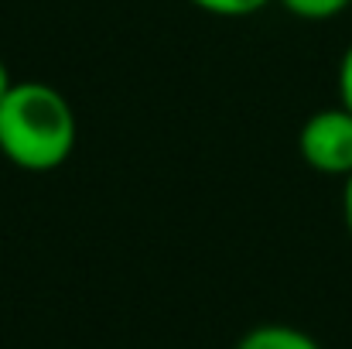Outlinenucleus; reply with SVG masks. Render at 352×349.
<instances>
[{"mask_svg":"<svg viewBox=\"0 0 352 349\" xmlns=\"http://www.w3.org/2000/svg\"><path fill=\"white\" fill-rule=\"evenodd\" d=\"M79 123L72 103L48 83H14L0 100V154L21 171H55L76 151Z\"/></svg>","mask_w":352,"mask_h":349,"instance_id":"f257e3e1","label":"nucleus"},{"mask_svg":"<svg viewBox=\"0 0 352 349\" xmlns=\"http://www.w3.org/2000/svg\"><path fill=\"white\" fill-rule=\"evenodd\" d=\"M298 151L322 175H352V110L339 103L311 114L298 130Z\"/></svg>","mask_w":352,"mask_h":349,"instance_id":"f03ea898","label":"nucleus"},{"mask_svg":"<svg viewBox=\"0 0 352 349\" xmlns=\"http://www.w3.org/2000/svg\"><path fill=\"white\" fill-rule=\"evenodd\" d=\"M236 349H322L308 332L294 326H256L250 329Z\"/></svg>","mask_w":352,"mask_h":349,"instance_id":"7ed1b4c3","label":"nucleus"},{"mask_svg":"<svg viewBox=\"0 0 352 349\" xmlns=\"http://www.w3.org/2000/svg\"><path fill=\"white\" fill-rule=\"evenodd\" d=\"M294 17L305 21H329L336 14H342L346 7H352V0H280Z\"/></svg>","mask_w":352,"mask_h":349,"instance_id":"20e7f679","label":"nucleus"},{"mask_svg":"<svg viewBox=\"0 0 352 349\" xmlns=\"http://www.w3.org/2000/svg\"><path fill=\"white\" fill-rule=\"evenodd\" d=\"M188 3H195L206 14H219V17H246V14L263 10L270 0H188Z\"/></svg>","mask_w":352,"mask_h":349,"instance_id":"39448f33","label":"nucleus"},{"mask_svg":"<svg viewBox=\"0 0 352 349\" xmlns=\"http://www.w3.org/2000/svg\"><path fill=\"white\" fill-rule=\"evenodd\" d=\"M339 103L352 110V45L339 59Z\"/></svg>","mask_w":352,"mask_h":349,"instance_id":"423d86ee","label":"nucleus"},{"mask_svg":"<svg viewBox=\"0 0 352 349\" xmlns=\"http://www.w3.org/2000/svg\"><path fill=\"white\" fill-rule=\"evenodd\" d=\"M342 220L352 236V175H346V189H342Z\"/></svg>","mask_w":352,"mask_h":349,"instance_id":"0eeeda50","label":"nucleus"},{"mask_svg":"<svg viewBox=\"0 0 352 349\" xmlns=\"http://www.w3.org/2000/svg\"><path fill=\"white\" fill-rule=\"evenodd\" d=\"M10 86H14V79H10V69L3 65V59H0V100L10 93Z\"/></svg>","mask_w":352,"mask_h":349,"instance_id":"6e6552de","label":"nucleus"}]
</instances>
